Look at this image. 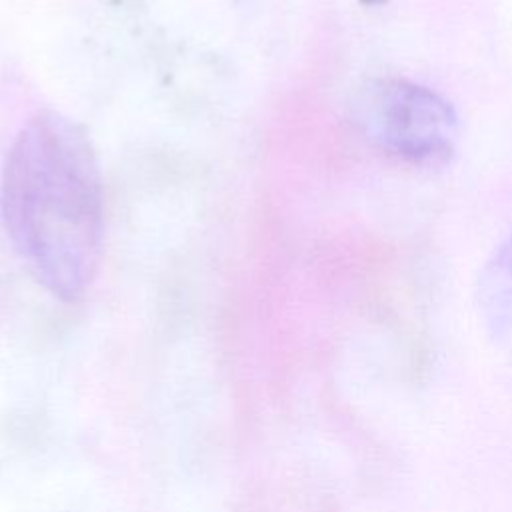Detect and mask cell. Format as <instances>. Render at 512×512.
Instances as JSON below:
<instances>
[{
	"label": "cell",
	"mask_w": 512,
	"mask_h": 512,
	"mask_svg": "<svg viewBox=\"0 0 512 512\" xmlns=\"http://www.w3.org/2000/svg\"><path fill=\"white\" fill-rule=\"evenodd\" d=\"M14 250L50 294L80 298L90 286L104 234V190L86 132L56 110H40L14 138L0 184Z\"/></svg>",
	"instance_id": "obj_1"
},
{
	"label": "cell",
	"mask_w": 512,
	"mask_h": 512,
	"mask_svg": "<svg viewBox=\"0 0 512 512\" xmlns=\"http://www.w3.org/2000/svg\"><path fill=\"white\" fill-rule=\"evenodd\" d=\"M354 120L378 150L412 164H442L454 152L458 122L450 102L404 78L366 82L354 98Z\"/></svg>",
	"instance_id": "obj_2"
},
{
	"label": "cell",
	"mask_w": 512,
	"mask_h": 512,
	"mask_svg": "<svg viewBox=\"0 0 512 512\" xmlns=\"http://www.w3.org/2000/svg\"><path fill=\"white\" fill-rule=\"evenodd\" d=\"M478 300L494 334L512 344V234L484 266Z\"/></svg>",
	"instance_id": "obj_3"
}]
</instances>
